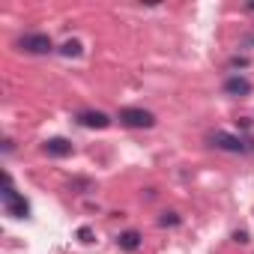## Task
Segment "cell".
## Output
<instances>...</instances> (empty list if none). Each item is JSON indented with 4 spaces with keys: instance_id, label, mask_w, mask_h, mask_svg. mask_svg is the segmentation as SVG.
I'll use <instances>...</instances> for the list:
<instances>
[{
    "instance_id": "6da1fadb",
    "label": "cell",
    "mask_w": 254,
    "mask_h": 254,
    "mask_svg": "<svg viewBox=\"0 0 254 254\" xmlns=\"http://www.w3.org/2000/svg\"><path fill=\"white\" fill-rule=\"evenodd\" d=\"M0 197H3V206H6V212H9L12 218H27V215H30V203L12 189L9 174H3V191H0Z\"/></svg>"
},
{
    "instance_id": "7a4b0ae2",
    "label": "cell",
    "mask_w": 254,
    "mask_h": 254,
    "mask_svg": "<svg viewBox=\"0 0 254 254\" xmlns=\"http://www.w3.org/2000/svg\"><path fill=\"white\" fill-rule=\"evenodd\" d=\"M120 123L129 126V129H153L156 126V117L144 108H123L120 111Z\"/></svg>"
},
{
    "instance_id": "3957f363",
    "label": "cell",
    "mask_w": 254,
    "mask_h": 254,
    "mask_svg": "<svg viewBox=\"0 0 254 254\" xmlns=\"http://www.w3.org/2000/svg\"><path fill=\"white\" fill-rule=\"evenodd\" d=\"M18 48L27 54H48V51H54V42L48 33H27L18 39Z\"/></svg>"
},
{
    "instance_id": "277c9868",
    "label": "cell",
    "mask_w": 254,
    "mask_h": 254,
    "mask_svg": "<svg viewBox=\"0 0 254 254\" xmlns=\"http://www.w3.org/2000/svg\"><path fill=\"white\" fill-rule=\"evenodd\" d=\"M209 144H212L215 150H224V153H245V150H248L245 141L236 138V135H230V132H212V135H209Z\"/></svg>"
},
{
    "instance_id": "5b68a950",
    "label": "cell",
    "mask_w": 254,
    "mask_h": 254,
    "mask_svg": "<svg viewBox=\"0 0 254 254\" xmlns=\"http://www.w3.org/2000/svg\"><path fill=\"white\" fill-rule=\"evenodd\" d=\"M78 123L87 126V129H108V126H111V117L102 114V111H81V114H78Z\"/></svg>"
},
{
    "instance_id": "8992f818",
    "label": "cell",
    "mask_w": 254,
    "mask_h": 254,
    "mask_svg": "<svg viewBox=\"0 0 254 254\" xmlns=\"http://www.w3.org/2000/svg\"><path fill=\"white\" fill-rule=\"evenodd\" d=\"M224 93L227 96H248L251 93V81L242 78V75H233V78L224 81Z\"/></svg>"
},
{
    "instance_id": "52a82bcc",
    "label": "cell",
    "mask_w": 254,
    "mask_h": 254,
    "mask_svg": "<svg viewBox=\"0 0 254 254\" xmlns=\"http://www.w3.org/2000/svg\"><path fill=\"white\" fill-rule=\"evenodd\" d=\"M45 153L54 159H63V156H72V144L66 138H51V141H45Z\"/></svg>"
},
{
    "instance_id": "ba28073f",
    "label": "cell",
    "mask_w": 254,
    "mask_h": 254,
    "mask_svg": "<svg viewBox=\"0 0 254 254\" xmlns=\"http://www.w3.org/2000/svg\"><path fill=\"white\" fill-rule=\"evenodd\" d=\"M117 245H120L123 251H135V248L141 245V233H138V230H126V233L117 236Z\"/></svg>"
},
{
    "instance_id": "9c48e42d",
    "label": "cell",
    "mask_w": 254,
    "mask_h": 254,
    "mask_svg": "<svg viewBox=\"0 0 254 254\" xmlns=\"http://www.w3.org/2000/svg\"><path fill=\"white\" fill-rule=\"evenodd\" d=\"M60 54H63V57H78V54H81V42H78V39H69V42H63Z\"/></svg>"
},
{
    "instance_id": "30bf717a",
    "label": "cell",
    "mask_w": 254,
    "mask_h": 254,
    "mask_svg": "<svg viewBox=\"0 0 254 254\" xmlns=\"http://www.w3.org/2000/svg\"><path fill=\"white\" fill-rule=\"evenodd\" d=\"M177 221H180V218H177L174 212H165V215H162V224H165V227H168V224H177Z\"/></svg>"
},
{
    "instance_id": "8fae6325",
    "label": "cell",
    "mask_w": 254,
    "mask_h": 254,
    "mask_svg": "<svg viewBox=\"0 0 254 254\" xmlns=\"http://www.w3.org/2000/svg\"><path fill=\"white\" fill-rule=\"evenodd\" d=\"M233 239H236V242H242V245H245V242H248V233H245V230H236V233H233Z\"/></svg>"
},
{
    "instance_id": "7c38bea8",
    "label": "cell",
    "mask_w": 254,
    "mask_h": 254,
    "mask_svg": "<svg viewBox=\"0 0 254 254\" xmlns=\"http://www.w3.org/2000/svg\"><path fill=\"white\" fill-rule=\"evenodd\" d=\"M78 236H81L84 242H90V236H93V233H90V227H81V230H78Z\"/></svg>"
}]
</instances>
